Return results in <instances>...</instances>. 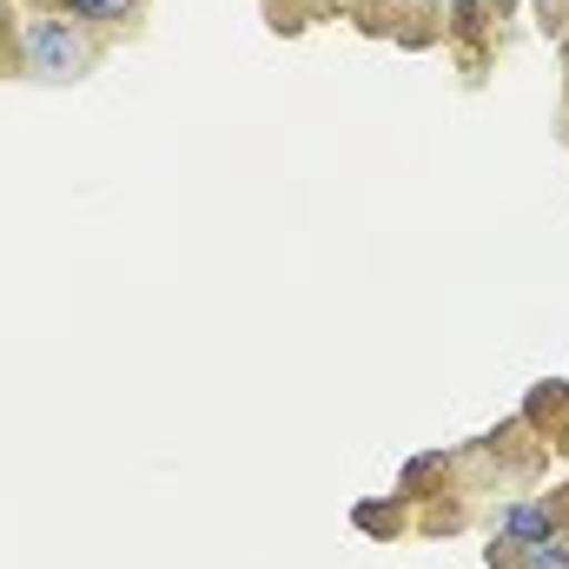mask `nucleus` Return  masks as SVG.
<instances>
[{"mask_svg":"<svg viewBox=\"0 0 569 569\" xmlns=\"http://www.w3.org/2000/svg\"><path fill=\"white\" fill-rule=\"evenodd\" d=\"M20 60L40 80H80L93 67V47L73 33V20H27L20 27Z\"/></svg>","mask_w":569,"mask_h":569,"instance_id":"1","label":"nucleus"},{"mask_svg":"<svg viewBox=\"0 0 569 569\" xmlns=\"http://www.w3.org/2000/svg\"><path fill=\"white\" fill-rule=\"evenodd\" d=\"M497 537L517 543V550H523V543H543V537H557V510H550V503H510V510L497 517Z\"/></svg>","mask_w":569,"mask_h":569,"instance_id":"2","label":"nucleus"},{"mask_svg":"<svg viewBox=\"0 0 569 569\" xmlns=\"http://www.w3.org/2000/svg\"><path fill=\"white\" fill-rule=\"evenodd\" d=\"M517 569H569V543H563V537L523 543V563H517Z\"/></svg>","mask_w":569,"mask_h":569,"instance_id":"3","label":"nucleus"},{"mask_svg":"<svg viewBox=\"0 0 569 569\" xmlns=\"http://www.w3.org/2000/svg\"><path fill=\"white\" fill-rule=\"evenodd\" d=\"M140 0H73V13L80 20H93V27H113V20H127Z\"/></svg>","mask_w":569,"mask_h":569,"instance_id":"4","label":"nucleus"},{"mask_svg":"<svg viewBox=\"0 0 569 569\" xmlns=\"http://www.w3.org/2000/svg\"><path fill=\"white\" fill-rule=\"evenodd\" d=\"M450 7H457V33H477L483 27V7L477 0H450Z\"/></svg>","mask_w":569,"mask_h":569,"instance_id":"5","label":"nucleus"}]
</instances>
